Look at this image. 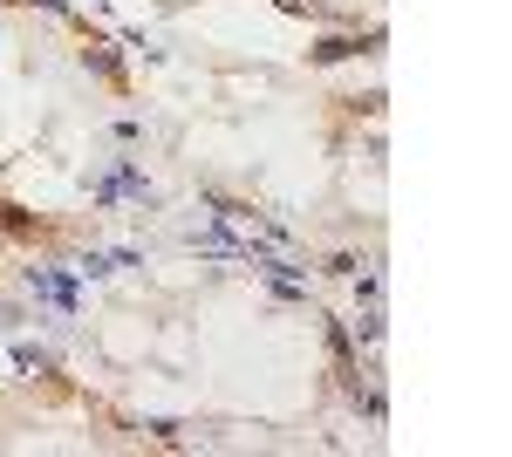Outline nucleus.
I'll return each instance as SVG.
<instances>
[{
  "mask_svg": "<svg viewBox=\"0 0 512 457\" xmlns=\"http://www.w3.org/2000/svg\"><path fill=\"white\" fill-rule=\"evenodd\" d=\"M28 287H35L41 301H55V307H76V280H69V273H35L28 267Z\"/></svg>",
  "mask_w": 512,
  "mask_h": 457,
  "instance_id": "f257e3e1",
  "label": "nucleus"
}]
</instances>
